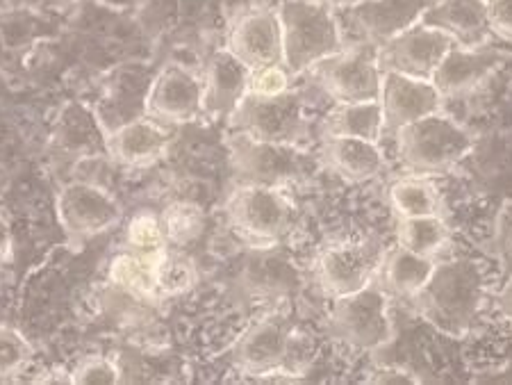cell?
Instances as JSON below:
<instances>
[{
	"mask_svg": "<svg viewBox=\"0 0 512 385\" xmlns=\"http://www.w3.org/2000/svg\"><path fill=\"white\" fill-rule=\"evenodd\" d=\"M410 301L433 329L462 338L474 329L483 310L485 276L469 258L435 262L433 274Z\"/></svg>",
	"mask_w": 512,
	"mask_h": 385,
	"instance_id": "obj_1",
	"label": "cell"
},
{
	"mask_svg": "<svg viewBox=\"0 0 512 385\" xmlns=\"http://www.w3.org/2000/svg\"><path fill=\"white\" fill-rule=\"evenodd\" d=\"M283 28V64L292 78L346 48L337 12L317 0H285L278 7Z\"/></svg>",
	"mask_w": 512,
	"mask_h": 385,
	"instance_id": "obj_2",
	"label": "cell"
},
{
	"mask_svg": "<svg viewBox=\"0 0 512 385\" xmlns=\"http://www.w3.org/2000/svg\"><path fill=\"white\" fill-rule=\"evenodd\" d=\"M399 160L412 176H444L456 171L474 144V133L456 119L435 112L394 135Z\"/></svg>",
	"mask_w": 512,
	"mask_h": 385,
	"instance_id": "obj_3",
	"label": "cell"
},
{
	"mask_svg": "<svg viewBox=\"0 0 512 385\" xmlns=\"http://www.w3.org/2000/svg\"><path fill=\"white\" fill-rule=\"evenodd\" d=\"M228 149L237 183L285 190L289 185L305 183L321 165L317 158H312V153L296 144L260 142V139L233 133H228Z\"/></svg>",
	"mask_w": 512,
	"mask_h": 385,
	"instance_id": "obj_4",
	"label": "cell"
},
{
	"mask_svg": "<svg viewBox=\"0 0 512 385\" xmlns=\"http://www.w3.org/2000/svg\"><path fill=\"white\" fill-rule=\"evenodd\" d=\"M226 124L228 133L260 142L303 146L310 137V119L305 117L303 96L292 89L276 96L246 94Z\"/></svg>",
	"mask_w": 512,
	"mask_h": 385,
	"instance_id": "obj_5",
	"label": "cell"
},
{
	"mask_svg": "<svg viewBox=\"0 0 512 385\" xmlns=\"http://www.w3.org/2000/svg\"><path fill=\"white\" fill-rule=\"evenodd\" d=\"M226 221L253 247H274L292 226V201L280 187L237 183L226 199Z\"/></svg>",
	"mask_w": 512,
	"mask_h": 385,
	"instance_id": "obj_6",
	"label": "cell"
},
{
	"mask_svg": "<svg viewBox=\"0 0 512 385\" xmlns=\"http://www.w3.org/2000/svg\"><path fill=\"white\" fill-rule=\"evenodd\" d=\"M55 217L69 247L105 235L123 221L121 203L92 180H69L55 194Z\"/></svg>",
	"mask_w": 512,
	"mask_h": 385,
	"instance_id": "obj_7",
	"label": "cell"
},
{
	"mask_svg": "<svg viewBox=\"0 0 512 385\" xmlns=\"http://www.w3.org/2000/svg\"><path fill=\"white\" fill-rule=\"evenodd\" d=\"M330 338L358 351H374L394 338L387 294L376 283L335 299L328 317Z\"/></svg>",
	"mask_w": 512,
	"mask_h": 385,
	"instance_id": "obj_8",
	"label": "cell"
},
{
	"mask_svg": "<svg viewBox=\"0 0 512 385\" xmlns=\"http://www.w3.org/2000/svg\"><path fill=\"white\" fill-rule=\"evenodd\" d=\"M308 73L333 103H367L381 96L383 69L378 64L376 46H346L315 64Z\"/></svg>",
	"mask_w": 512,
	"mask_h": 385,
	"instance_id": "obj_9",
	"label": "cell"
},
{
	"mask_svg": "<svg viewBox=\"0 0 512 385\" xmlns=\"http://www.w3.org/2000/svg\"><path fill=\"white\" fill-rule=\"evenodd\" d=\"M144 114L167 128L194 124L203 117V78L185 64L171 62L155 73L144 96Z\"/></svg>",
	"mask_w": 512,
	"mask_h": 385,
	"instance_id": "obj_10",
	"label": "cell"
},
{
	"mask_svg": "<svg viewBox=\"0 0 512 385\" xmlns=\"http://www.w3.org/2000/svg\"><path fill=\"white\" fill-rule=\"evenodd\" d=\"M294 354V324L285 315H269L253 322L237 338L233 349V363L242 374L258 379L262 374L276 370H292Z\"/></svg>",
	"mask_w": 512,
	"mask_h": 385,
	"instance_id": "obj_11",
	"label": "cell"
},
{
	"mask_svg": "<svg viewBox=\"0 0 512 385\" xmlns=\"http://www.w3.org/2000/svg\"><path fill=\"white\" fill-rule=\"evenodd\" d=\"M458 169H465L476 194L512 201V124L494 126L483 135H474L472 149Z\"/></svg>",
	"mask_w": 512,
	"mask_h": 385,
	"instance_id": "obj_12",
	"label": "cell"
},
{
	"mask_svg": "<svg viewBox=\"0 0 512 385\" xmlns=\"http://www.w3.org/2000/svg\"><path fill=\"white\" fill-rule=\"evenodd\" d=\"M456 42L442 30H435L424 23L403 30L390 42H385L376 48L378 64L383 71H396L410 78L431 80L435 69L440 67L444 55Z\"/></svg>",
	"mask_w": 512,
	"mask_h": 385,
	"instance_id": "obj_13",
	"label": "cell"
},
{
	"mask_svg": "<svg viewBox=\"0 0 512 385\" xmlns=\"http://www.w3.org/2000/svg\"><path fill=\"white\" fill-rule=\"evenodd\" d=\"M385 251L378 242H346L321 253L317 281L328 297H344L374 283Z\"/></svg>",
	"mask_w": 512,
	"mask_h": 385,
	"instance_id": "obj_14",
	"label": "cell"
},
{
	"mask_svg": "<svg viewBox=\"0 0 512 385\" xmlns=\"http://www.w3.org/2000/svg\"><path fill=\"white\" fill-rule=\"evenodd\" d=\"M435 0H360L337 14L344 16L349 32L367 46L390 42L421 21Z\"/></svg>",
	"mask_w": 512,
	"mask_h": 385,
	"instance_id": "obj_15",
	"label": "cell"
},
{
	"mask_svg": "<svg viewBox=\"0 0 512 385\" xmlns=\"http://www.w3.org/2000/svg\"><path fill=\"white\" fill-rule=\"evenodd\" d=\"M224 48L249 69L283 64V28H280L278 10L251 7L237 14L228 28Z\"/></svg>",
	"mask_w": 512,
	"mask_h": 385,
	"instance_id": "obj_16",
	"label": "cell"
},
{
	"mask_svg": "<svg viewBox=\"0 0 512 385\" xmlns=\"http://www.w3.org/2000/svg\"><path fill=\"white\" fill-rule=\"evenodd\" d=\"M508 53L499 48L478 46H451L449 53L444 55L440 67L435 69L431 83L440 92L442 101H456L474 94L478 87L485 85L503 64L508 62Z\"/></svg>",
	"mask_w": 512,
	"mask_h": 385,
	"instance_id": "obj_17",
	"label": "cell"
},
{
	"mask_svg": "<svg viewBox=\"0 0 512 385\" xmlns=\"http://www.w3.org/2000/svg\"><path fill=\"white\" fill-rule=\"evenodd\" d=\"M383 112V137H394L401 128L442 112V96L431 80L410 78L396 71H383L381 96H378Z\"/></svg>",
	"mask_w": 512,
	"mask_h": 385,
	"instance_id": "obj_18",
	"label": "cell"
},
{
	"mask_svg": "<svg viewBox=\"0 0 512 385\" xmlns=\"http://www.w3.org/2000/svg\"><path fill=\"white\" fill-rule=\"evenodd\" d=\"M171 142V128L142 114L107 130L105 153L121 169L142 171L158 165L169 153Z\"/></svg>",
	"mask_w": 512,
	"mask_h": 385,
	"instance_id": "obj_19",
	"label": "cell"
},
{
	"mask_svg": "<svg viewBox=\"0 0 512 385\" xmlns=\"http://www.w3.org/2000/svg\"><path fill=\"white\" fill-rule=\"evenodd\" d=\"M203 78V117L228 121L239 101L249 94L251 69L228 51L219 48L201 71Z\"/></svg>",
	"mask_w": 512,
	"mask_h": 385,
	"instance_id": "obj_20",
	"label": "cell"
},
{
	"mask_svg": "<svg viewBox=\"0 0 512 385\" xmlns=\"http://www.w3.org/2000/svg\"><path fill=\"white\" fill-rule=\"evenodd\" d=\"M421 23L442 30L465 48L487 46L494 39L487 19V0H435L421 16Z\"/></svg>",
	"mask_w": 512,
	"mask_h": 385,
	"instance_id": "obj_21",
	"label": "cell"
},
{
	"mask_svg": "<svg viewBox=\"0 0 512 385\" xmlns=\"http://www.w3.org/2000/svg\"><path fill=\"white\" fill-rule=\"evenodd\" d=\"M319 162L346 183H369L381 176L385 158L378 142L358 137H321Z\"/></svg>",
	"mask_w": 512,
	"mask_h": 385,
	"instance_id": "obj_22",
	"label": "cell"
},
{
	"mask_svg": "<svg viewBox=\"0 0 512 385\" xmlns=\"http://www.w3.org/2000/svg\"><path fill=\"white\" fill-rule=\"evenodd\" d=\"M433 269L435 258L417 256V253L396 244L392 251H385L374 283L387 294V297L412 299L421 288H424V283L428 281V276L433 274Z\"/></svg>",
	"mask_w": 512,
	"mask_h": 385,
	"instance_id": "obj_23",
	"label": "cell"
},
{
	"mask_svg": "<svg viewBox=\"0 0 512 385\" xmlns=\"http://www.w3.org/2000/svg\"><path fill=\"white\" fill-rule=\"evenodd\" d=\"M321 137H358L369 142L383 139L381 103H335L321 119Z\"/></svg>",
	"mask_w": 512,
	"mask_h": 385,
	"instance_id": "obj_24",
	"label": "cell"
},
{
	"mask_svg": "<svg viewBox=\"0 0 512 385\" xmlns=\"http://www.w3.org/2000/svg\"><path fill=\"white\" fill-rule=\"evenodd\" d=\"M158 256H146V253H137L130 249L117 253L110 262V272H107L110 283L135 301H160L158 288H155V265H158Z\"/></svg>",
	"mask_w": 512,
	"mask_h": 385,
	"instance_id": "obj_25",
	"label": "cell"
},
{
	"mask_svg": "<svg viewBox=\"0 0 512 385\" xmlns=\"http://www.w3.org/2000/svg\"><path fill=\"white\" fill-rule=\"evenodd\" d=\"M105 135L107 128H103L94 110L82 108V105H71L62 114L60 126L55 128V137L62 149L66 153L80 155V158H94L92 153L105 155L107 158Z\"/></svg>",
	"mask_w": 512,
	"mask_h": 385,
	"instance_id": "obj_26",
	"label": "cell"
},
{
	"mask_svg": "<svg viewBox=\"0 0 512 385\" xmlns=\"http://www.w3.org/2000/svg\"><path fill=\"white\" fill-rule=\"evenodd\" d=\"M390 206L399 219L442 215V199L424 176H406L390 187Z\"/></svg>",
	"mask_w": 512,
	"mask_h": 385,
	"instance_id": "obj_27",
	"label": "cell"
},
{
	"mask_svg": "<svg viewBox=\"0 0 512 385\" xmlns=\"http://www.w3.org/2000/svg\"><path fill=\"white\" fill-rule=\"evenodd\" d=\"M396 242H399V247L417 253V256L437 258V253L449 242V226L442 215L399 219Z\"/></svg>",
	"mask_w": 512,
	"mask_h": 385,
	"instance_id": "obj_28",
	"label": "cell"
},
{
	"mask_svg": "<svg viewBox=\"0 0 512 385\" xmlns=\"http://www.w3.org/2000/svg\"><path fill=\"white\" fill-rule=\"evenodd\" d=\"M196 283L198 267L183 249L167 247L160 253L158 265H155V288H158L160 301L187 294Z\"/></svg>",
	"mask_w": 512,
	"mask_h": 385,
	"instance_id": "obj_29",
	"label": "cell"
},
{
	"mask_svg": "<svg viewBox=\"0 0 512 385\" xmlns=\"http://www.w3.org/2000/svg\"><path fill=\"white\" fill-rule=\"evenodd\" d=\"M162 233L169 247H189L205 231V215L192 201H173L160 212Z\"/></svg>",
	"mask_w": 512,
	"mask_h": 385,
	"instance_id": "obj_30",
	"label": "cell"
},
{
	"mask_svg": "<svg viewBox=\"0 0 512 385\" xmlns=\"http://www.w3.org/2000/svg\"><path fill=\"white\" fill-rule=\"evenodd\" d=\"M35 347L26 333L10 324H0V381H16L30 370Z\"/></svg>",
	"mask_w": 512,
	"mask_h": 385,
	"instance_id": "obj_31",
	"label": "cell"
},
{
	"mask_svg": "<svg viewBox=\"0 0 512 385\" xmlns=\"http://www.w3.org/2000/svg\"><path fill=\"white\" fill-rule=\"evenodd\" d=\"M126 247L130 251L146 253V256H158V253L169 247L162 233L160 212L139 210L128 219Z\"/></svg>",
	"mask_w": 512,
	"mask_h": 385,
	"instance_id": "obj_32",
	"label": "cell"
},
{
	"mask_svg": "<svg viewBox=\"0 0 512 385\" xmlns=\"http://www.w3.org/2000/svg\"><path fill=\"white\" fill-rule=\"evenodd\" d=\"M71 376L73 385H117L121 383V367L110 356L89 354L71 367Z\"/></svg>",
	"mask_w": 512,
	"mask_h": 385,
	"instance_id": "obj_33",
	"label": "cell"
},
{
	"mask_svg": "<svg viewBox=\"0 0 512 385\" xmlns=\"http://www.w3.org/2000/svg\"><path fill=\"white\" fill-rule=\"evenodd\" d=\"M292 76H289L283 64H271V67L251 69L249 80V94L255 96H276L289 89Z\"/></svg>",
	"mask_w": 512,
	"mask_h": 385,
	"instance_id": "obj_34",
	"label": "cell"
},
{
	"mask_svg": "<svg viewBox=\"0 0 512 385\" xmlns=\"http://www.w3.org/2000/svg\"><path fill=\"white\" fill-rule=\"evenodd\" d=\"M492 247L501 262L506 278L512 276V201H503V208L494 224Z\"/></svg>",
	"mask_w": 512,
	"mask_h": 385,
	"instance_id": "obj_35",
	"label": "cell"
},
{
	"mask_svg": "<svg viewBox=\"0 0 512 385\" xmlns=\"http://www.w3.org/2000/svg\"><path fill=\"white\" fill-rule=\"evenodd\" d=\"M492 37L512 46V0H487Z\"/></svg>",
	"mask_w": 512,
	"mask_h": 385,
	"instance_id": "obj_36",
	"label": "cell"
},
{
	"mask_svg": "<svg viewBox=\"0 0 512 385\" xmlns=\"http://www.w3.org/2000/svg\"><path fill=\"white\" fill-rule=\"evenodd\" d=\"M369 383H378V385H412L419 383L417 376H412L410 372L401 370V367H381L376 370L374 376H369Z\"/></svg>",
	"mask_w": 512,
	"mask_h": 385,
	"instance_id": "obj_37",
	"label": "cell"
},
{
	"mask_svg": "<svg viewBox=\"0 0 512 385\" xmlns=\"http://www.w3.org/2000/svg\"><path fill=\"white\" fill-rule=\"evenodd\" d=\"M32 383H39V385H73L71 367H64V365L46 367V370H41L39 376L32 379Z\"/></svg>",
	"mask_w": 512,
	"mask_h": 385,
	"instance_id": "obj_38",
	"label": "cell"
},
{
	"mask_svg": "<svg viewBox=\"0 0 512 385\" xmlns=\"http://www.w3.org/2000/svg\"><path fill=\"white\" fill-rule=\"evenodd\" d=\"M14 258V231L10 219L0 210V265H7Z\"/></svg>",
	"mask_w": 512,
	"mask_h": 385,
	"instance_id": "obj_39",
	"label": "cell"
},
{
	"mask_svg": "<svg viewBox=\"0 0 512 385\" xmlns=\"http://www.w3.org/2000/svg\"><path fill=\"white\" fill-rule=\"evenodd\" d=\"M497 303H499V310L503 313V317H506L512 326V276H508L506 283H503Z\"/></svg>",
	"mask_w": 512,
	"mask_h": 385,
	"instance_id": "obj_40",
	"label": "cell"
},
{
	"mask_svg": "<svg viewBox=\"0 0 512 385\" xmlns=\"http://www.w3.org/2000/svg\"><path fill=\"white\" fill-rule=\"evenodd\" d=\"M317 3H321V5H328L330 10L340 12V10H346V7H351V5H355V3H360V0H317Z\"/></svg>",
	"mask_w": 512,
	"mask_h": 385,
	"instance_id": "obj_41",
	"label": "cell"
},
{
	"mask_svg": "<svg viewBox=\"0 0 512 385\" xmlns=\"http://www.w3.org/2000/svg\"><path fill=\"white\" fill-rule=\"evenodd\" d=\"M48 3L55 5V7H62V10H66V7H73V5H78L80 0H48Z\"/></svg>",
	"mask_w": 512,
	"mask_h": 385,
	"instance_id": "obj_42",
	"label": "cell"
}]
</instances>
